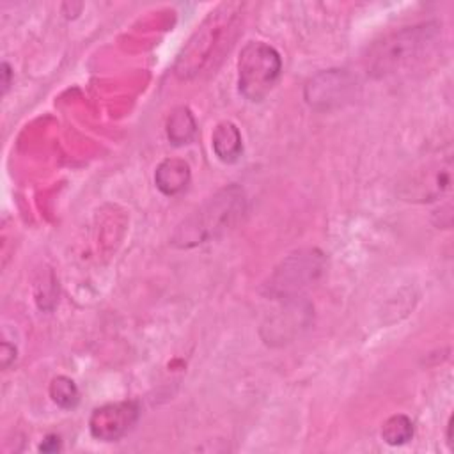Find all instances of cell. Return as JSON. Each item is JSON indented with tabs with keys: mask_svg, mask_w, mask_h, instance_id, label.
Instances as JSON below:
<instances>
[{
	"mask_svg": "<svg viewBox=\"0 0 454 454\" xmlns=\"http://www.w3.org/2000/svg\"><path fill=\"white\" fill-rule=\"evenodd\" d=\"M442 46L438 23L399 28L376 41L365 57L367 73L378 80L410 76L434 60Z\"/></svg>",
	"mask_w": 454,
	"mask_h": 454,
	"instance_id": "1",
	"label": "cell"
},
{
	"mask_svg": "<svg viewBox=\"0 0 454 454\" xmlns=\"http://www.w3.org/2000/svg\"><path fill=\"white\" fill-rule=\"evenodd\" d=\"M247 197L238 184H229L206 199L174 231L172 245L192 248L229 232L245 215Z\"/></svg>",
	"mask_w": 454,
	"mask_h": 454,
	"instance_id": "2",
	"label": "cell"
},
{
	"mask_svg": "<svg viewBox=\"0 0 454 454\" xmlns=\"http://www.w3.org/2000/svg\"><path fill=\"white\" fill-rule=\"evenodd\" d=\"M232 9H236L234 4H225L218 7L195 30V34L190 37L188 44L183 48L174 66L176 74L179 78H195L197 74L209 69L213 60L220 59V55L225 50H229L231 41L234 37V34L231 32L236 30L238 18L236 12H232Z\"/></svg>",
	"mask_w": 454,
	"mask_h": 454,
	"instance_id": "3",
	"label": "cell"
},
{
	"mask_svg": "<svg viewBox=\"0 0 454 454\" xmlns=\"http://www.w3.org/2000/svg\"><path fill=\"white\" fill-rule=\"evenodd\" d=\"M282 73L278 51L264 41H250L238 59V89L248 101H262Z\"/></svg>",
	"mask_w": 454,
	"mask_h": 454,
	"instance_id": "4",
	"label": "cell"
},
{
	"mask_svg": "<svg viewBox=\"0 0 454 454\" xmlns=\"http://www.w3.org/2000/svg\"><path fill=\"white\" fill-rule=\"evenodd\" d=\"M323 270L325 255L317 248H301L289 254L270 277L268 294L278 300H296L323 275Z\"/></svg>",
	"mask_w": 454,
	"mask_h": 454,
	"instance_id": "5",
	"label": "cell"
},
{
	"mask_svg": "<svg viewBox=\"0 0 454 454\" xmlns=\"http://www.w3.org/2000/svg\"><path fill=\"white\" fill-rule=\"evenodd\" d=\"M356 80L344 69H326L314 74L303 89L305 101L316 110H333L355 98Z\"/></svg>",
	"mask_w": 454,
	"mask_h": 454,
	"instance_id": "6",
	"label": "cell"
},
{
	"mask_svg": "<svg viewBox=\"0 0 454 454\" xmlns=\"http://www.w3.org/2000/svg\"><path fill=\"white\" fill-rule=\"evenodd\" d=\"M140 408L135 401L108 403L96 408L89 419V431L96 440L117 442L138 420Z\"/></svg>",
	"mask_w": 454,
	"mask_h": 454,
	"instance_id": "7",
	"label": "cell"
},
{
	"mask_svg": "<svg viewBox=\"0 0 454 454\" xmlns=\"http://www.w3.org/2000/svg\"><path fill=\"white\" fill-rule=\"evenodd\" d=\"M450 170H452V160L450 156L440 158L436 161L427 163L417 174L411 177V181L406 186L404 197L408 200H434L442 197L450 188Z\"/></svg>",
	"mask_w": 454,
	"mask_h": 454,
	"instance_id": "8",
	"label": "cell"
},
{
	"mask_svg": "<svg viewBox=\"0 0 454 454\" xmlns=\"http://www.w3.org/2000/svg\"><path fill=\"white\" fill-rule=\"evenodd\" d=\"M192 172L190 165L181 158L163 160L154 172V183L158 190L168 197L181 193L190 184Z\"/></svg>",
	"mask_w": 454,
	"mask_h": 454,
	"instance_id": "9",
	"label": "cell"
},
{
	"mask_svg": "<svg viewBox=\"0 0 454 454\" xmlns=\"http://www.w3.org/2000/svg\"><path fill=\"white\" fill-rule=\"evenodd\" d=\"M211 145L216 158L223 163H236L243 154V140L236 124L218 122L211 135Z\"/></svg>",
	"mask_w": 454,
	"mask_h": 454,
	"instance_id": "10",
	"label": "cell"
},
{
	"mask_svg": "<svg viewBox=\"0 0 454 454\" xmlns=\"http://www.w3.org/2000/svg\"><path fill=\"white\" fill-rule=\"evenodd\" d=\"M197 131V122L186 106H177L167 119V137L174 145L192 142Z\"/></svg>",
	"mask_w": 454,
	"mask_h": 454,
	"instance_id": "11",
	"label": "cell"
},
{
	"mask_svg": "<svg viewBox=\"0 0 454 454\" xmlns=\"http://www.w3.org/2000/svg\"><path fill=\"white\" fill-rule=\"evenodd\" d=\"M381 438L388 445H403L413 438V422L410 417L397 413L388 417L381 426Z\"/></svg>",
	"mask_w": 454,
	"mask_h": 454,
	"instance_id": "12",
	"label": "cell"
},
{
	"mask_svg": "<svg viewBox=\"0 0 454 454\" xmlns=\"http://www.w3.org/2000/svg\"><path fill=\"white\" fill-rule=\"evenodd\" d=\"M50 397L64 410H71L80 401V390L76 383L67 376H57L50 383Z\"/></svg>",
	"mask_w": 454,
	"mask_h": 454,
	"instance_id": "13",
	"label": "cell"
},
{
	"mask_svg": "<svg viewBox=\"0 0 454 454\" xmlns=\"http://www.w3.org/2000/svg\"><path fill=\"white\" fill-rule=\"evenodd\" d=\"M39 450L41 452H57L60 450V438L57 434H48L41 445H39Z\"/></svg>",
	"mask_w": 454,
	"mask_h": 454,
	"instance_id": "14",
	"label": "cell"
},
{
	"mask_svg": "<svg viewBox=\"0 0 454 454\" xmlns=\"http://www.w3.org/2000/svg\"><path fill=\"white\" fill-rule=\"evenodd\" d=\"M2 71V92L5 94L7 90H9V87H11V76H12V71H11V66L7 64V62H2V67H0Z\"/></svg>",
	"mask_w": 454,
	"mask_h": 454,
	"instance_id": "15",
	"label": "cell"
},
{
	"mask_svg": "<svg viewBox=\"0 0 454 454\" xmlns=\"http://www.w3.org/2000/svg\"><path fill=\"white\" fill-rule=\"evenodd\" d=\"M14 358H16V349L7 342H2V365L7 367Z\"/></svg>",
	"mask_w": 454,
	"mask_h": 454,
	"instance_id": "16",
	"label": "cell"
},
{
	"mask_svg": "<svg viewBox=\"0 0 454 454\" xmlns=\"http://www.w3.org/2000/svg\"><path fill=\"white\" fill-rule=\"evenodd\" d=\"M447 443L452 449V417H450V420L447 424Z\"/></svg>",
	"mask_w": 454,
	"mask_h": 454,
	"instance_id": "17",
	"label": "cell"
}]
</instances>
